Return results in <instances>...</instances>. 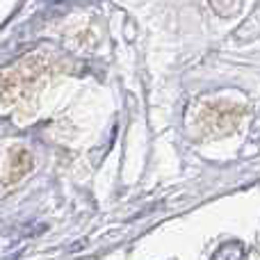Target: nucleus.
<instances>
[{"mask_svg":"<svg viewBox=\"0 0 260 260\" xmlns=\"http://www.w3.org/2000/svg\"><path fill=\"white\" fill-rule=\"evenodd\" d=\"M212 260H244V247L240 242H226L215 251Z\"/></svg>","mask_w":260,"mask_h":260,"instance_id":"f257e3e1","label":"nucleus"}]
</instances>
